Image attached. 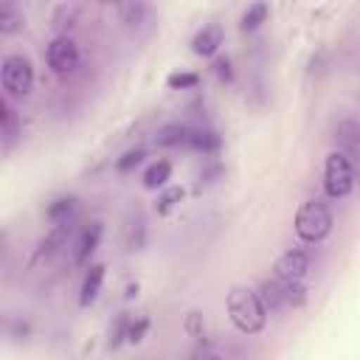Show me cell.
Returning a JSON list of instances; mask_svg holds the SVG:
<instances>
[{
    "mask_svg": "<svg viewBox=\"0 0 360 360\" xmlns=\"http://www.w3.org/2000/svg\"><path fill=\"white\" fill-rule=\"evenodd\" d=\"M214 73H217L219 79H228V82L233 79V73H231V62H228V59H217V62H214Z\"/></svg>",
    "mask_w": 360,
    "mask_h": 360,
    "instance_id": "7402d4cb",
    "label": "cell"
},
{
    "mask_svg": "<svg viewBox=\"0 0 360 360\" xmlns=\"http://www.w3.org/2000/svg\"><path fill=\"white\" fill-rule=\"evenodd\" d=\"M228 318L242 335H256L267 321V307L262 304L259 292L248 287H233L228 292Z\"/></svg>",
    "mask_w": 360,
    "mask_h": 360,
    "instance_id": "6da1fadb",
    "label": "cell"
},
{
    "mask_svg": "<svg viewBox=\"0 0 360 360\" xmlns=\"http://www.w3.org/2000/svg\"><path fill=\"white\" fill-rule=\"evenodd\" d=\"M264 20H267V3H262V0H259V3H253V6L242 14L239 28H242V31H256Z\"/></svg>",
    "mask_w": 360,
    "mask_h": 360,
    "instance_id": "5bb4252c",
    "label": "cell"
},
{
    "mask_svg": "<svg viewBox=\"0 0 360 360\" xmlns=\"http://www.w3.org/2000/svg\"><path fill=\"white\" fill-rule=\"evenodd\" d=\"M101 281H104V264H90V270L84 273V281H82V290H79V304L87 307L98 298V290H101Z\"/></svg>",
    "mask_w": 360,
    "mask_h": 360,
    "instance_id": "ba28073f",
    "label": "cell"
},
{
    "mask_svg": "<svg viewBox=\"0 0 360 360\" xmlns=\"http://www.w3.org/2000/svg\"><path fill=\"white\" fill-rule=\"evenodd\" d=\"M186 329H188V335L191 338H202V315L200 312H188V318H186Z\"/></svg>",
    "mask_w": 360,
    "mask_h": 360,
    "instance_id": "44dd1931",
    "label": "cell"
},
{
    "mask_svg": "<svg viewBox=\"0 0 360 360\" xmlns=\"http://www.w3.org/2000/svg\"><path fill=\"white\" fill-rule=\"evenodd\" d=\"M146 329H149V321H146V318H138V323L129 321V326H127V340H129V343H138V340L146 335Z\"/></svg>",
    "mask_w": 360,
    "mask_h": 360,
    "instance_id": "d6986e66",
    "label": "cell"
},
{
    "mask_svg": "<svg viewBox=\"0 0 360 360\" xmlns=\"http://www.w3.org/2000/svg\"><path fill=\"white\" fill-rule=\"evenodd\" d=\"M48 65L53 73L65 76V73H73L79 68V48L70 37H56L51 45H48Z\"/></svg>",
    "mask_w": 360,
    "mask_h": 360,
    "instance_id": "5b68a950",
    "label": "cell"
},
{
    "mask_svg": "<svg viewBox=\"0 0 360 360\" xmlns=\"http://www.w3.org/2000/svg\"><path fill=\"white\" fill-rule=\"evenodd\" d=\"M191 129H194V127H186V124H166V127L158 132V143H160V146H188Z\"/></svg>",
    "mask_w": 360,
    "mask_h": 360,
    "instance_id": "30bf717a",
    "label": "cell"
},
{
    "mask_svg": "<svg viewBox=\"0 0 360 360\" xmlns=\"http://www.w3.org/2000/svg\"><path fill=\"white\" fill-rule=\"evenodd\" d=\"M197 82H200L197 73H172V76L166 79V84H169L172 90H188V87H197Z\"/></svg>",
    "mask_w": 360,
    "mask_h": 360,
    "instance_id": "ac0fdd59",
    "label": "cell"
},
{
    "mask_svg": "<svg viewBox=\"0 0 360 360\" xmlns=\"http://www.w3.org/2000/svg\"><path fill=\"white\" fill-rule=\"evenodd\" d=\"M180 200H183V188H169V191H163V194L158 197L155 211H158V214H169Z\"/></svg>",
    "mask_w": 360,
    "mask_h": 360,
    "instance_id": "e0dca14e",
    "label": "cell"
},
{
    "mask_svg": "<svg viewBox=\"0 0 360 360\" xmlns=\"http://www.w3.org/2000/svg\"><path fill=\"white\" fill-rule=\"evenodd\" d=\"M307 270H309V256L304 250H287L273 264V273L278 281H301Z\"/></svg>",
    "mask_w": 360,
    "mask_h": 360,
    "instance_id": "8992f818",
    "label": "cell"
},
{
    "mask_svg": "<svg viewBox=\"0 0 360 360\" xmlns=\"http://www.w3.org/2000/svg\"><path fill=\"white\" fill-rule=\"evenodd\" d=\"M219 45H222V28L214 25V22L211 25H202V31H197L194 39H191V51L197 56H214Z\"/></svg>",
    "mask_w": 360,
    "mask_h": 360,
    "instance_id": "52a82bcc",
    "label": "cell"
},
{
    "mask_svg": "<svg viewBox=\"0 0 360 360\" xmlns=\"http://www.w3.org/2000/svg\"><path fill=\"white\" fill-rule=\"evenodd\" d=\"M98 239H101V222H90V228L82 231L79 245H76V262L79 264H84L90 259V253L98 248Z\"/></svg>",
    "mask_w": 360,
    "mask_h": 360,
    "instance_id": "9c48e42d",
    "label": "cell"
},
{
    "mask_svg": "<svg viewBox=\"0 0 360 360\" xmlns=\"http://www.w3.org/2000/svg\"><path fill=\"white\" fill-rule=\"evenodd\" d=\"M169 177H172L169 160H158V163H152V166L143 172V186H146V188H163V186L169 183Z\"/></svg>",
    "mask_w": 360,
    "mask_h": 360,
    "instance_id": "7c38bea8",
    "label": "cell"
},
{
    "mask_svg": "<svg viewBox=\"0 0 360 360\" xmlns=\"http://www.w3.org/2000/svg\"><path fill=\"white\" fill-rule=\"evenodd\" d=\"M48 217L56 222V225H68L70 222V217H73V200L68 197H62V200H53L51 202V208H48Z\"/></svg>",
    "mask_w": 360,
    "mask_h": 360,
    "instance_id": "9a60e30c",
    "label": "cell"
},
{
    "mask_svg": "<svg viewBox=\"0 0 360 360\" xmlns=\"http://www.w3.org/2000/svg\"><path fill=\"white\" fill-rule=\"evenodd\" d=\"M354 186V169H352V160L343 155V152H332L326 158V166H323V188L329 197H346Z\"/></svg>",
    "mask_w": 360,
    "mask_h": 360,
    "instance_id": "277c9868",
    "label": "cell"
},
{
    "mask_svg": "<svg viewBox=\"0 0 360 360\" xmlns=\"http://www.w3.org/2000/svg\"><path fill=\"white\" fill-rule=\"evenodd\" d=\"M335 138L346 152H357L360 149V124L357 121H340L335 129Z\"/></svg>",
    "mask_w": 360,
    "mask_h": 360,
    "instance_id": "8fae6325",
    "label": "cell"
},
{
    "mask_svg": "<svg viewBox=\"0 0 360 360\" xmlns=\"http://www.w3.org/2000/svg\"><path fill=\"white\" fill-rule=\"evenodd\" d=\"M0 79L11 96H28L34 87V68L22 53H8L0 65Z\"/></svg>",
    "mask_w": 360,
    "mask_h": 360,
    "instance_id": "3957f363",
    "label": "cell"
},
{
    "mask_svg": "<svg viewBox=\"0 0 360 360\" xmlns=\"http://www.w3.org/2000/svg\"><path fill=\"white\" fill-rule=\"evenodd\" d=\"M143 160V149H132V152H127L115 166H118V172H129L132 166H138Z\"/></svg>",
    "mask_w": 360,
    "mask_h": 360,
    "instance_id": "ffe728a7",
    "label": "cell"
},
{
    "mask_svg": "<svg viewBox=\"0 0 360 360\" xmlns=\"http://www.w3.org/2000/svg\"><path fill=\"white\" fill-rule=\"evenodd\" d=\"M332 231V211L321 200H307L295 214V233L304 242H321Z\"/></svg>",
    "mask_w": 360,
    "mask_h": 360,
    "instance_id": "7a4b0ae2",
    "label": "cell"
},
{
    "mask_svg": "<svg viewBox=\"0 0 360 360\" xmlns=\"http://www.w3.org/2000/svg\"><path fill=\"white\" fill-rule=\"evenodd\" d=\"M188 149H197V152H217V149H219V135H217L214 129H191Z\"/></svg>",
    "mask_w": 360,
    "mask_h": 360,
    "instance_id": "4fadbf2b",
    "label": "cell"
},
{
    "mask_svg": "<svg viewBox=\"0 0 360 360\" xmlns=\"http://www.w3.org/2000/svg\"><path fill=\"white\" fill-rule=\"evenodd\" d=\"M281 287H284V307H298V304H304V287H301V281H281Z\"/></svg>",
    "mask_w": 360,
    "mask_h": 360,
    "instance_id": "2e32d148",
    "label": "cell"
}]
</instances>
